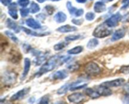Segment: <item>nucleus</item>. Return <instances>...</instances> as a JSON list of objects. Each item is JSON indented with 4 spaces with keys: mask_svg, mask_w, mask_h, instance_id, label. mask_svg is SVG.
<instances>
[{
    "mask_svg": "<svg viewBox=\"0 0 129 104\" xmlns=\"http://www.w3.org/2000/svg\"><path fill=\"white\" fill-rule=\"evenodd\" d=\"M71 59V57L69 56L55 55V56H52L40 67V68L35 75L38 77L42 76L44 74L49 71H52L55 68L68 62Z\"/></svg>",
    "mask_w": 129,
    "mask_h": 104,
    "instance_id": "obj_1",
    "label": "nucleus"
},
{
    "mask_svg": "<svg viewBox=\"0 0 129 104\" xmlns=\"http://www.w3.org/2000/svg\"><path fill=\"white\" fill-rule=\"evenodd\" d=\"M112 30L110 29L105 23H102L101 25H98L93 33V35L96 38H103L105 37L109 36L112 34Z\"/></svg>",
    "mask_w": 129,
    "mask_h": 104,
    "instance_id": "obj_2",
    "label": "nucleus"
},
{
    "mask_svg": "<svg viewBox=\"0 0 129 104\" xmlns=\"http://www.w3.org/2000/svg\"><path fill=\"white\" fill-rule=\"evenodd\" d=\"M84 70H85V72L88 75H93V76L98 75V74L100 73L101 71H102V70H101L100 66L98 65V64L93 62V61L88 62L85 65Z\"/></svg>",
    "mask_w": 129,
    "mask_h": 104,
    "instance_id": "obj_3",
    "label": "nucleus"
},
{
    "mask_svg": "<svg viewBox=\"0 0 129 104\" xmlns=\"http://www.w3.org/2000/svg\"><path fill=\"white\" fill-rule=\"evenodd\" d=\"M16 75L13 71H5L1 76V81L6 85H11L15 82Z\"/></svg>",
    "mask_w": 129,
    "mask_h": 104,
    "instance_id": "obj_4",
    "label": "nucleus"
},
{
    "mask_svg": "<svg viewBox=\"0 0 129 104\" xmlns=\"http://www.w3.org/2000/svg\"><path fill=\"white\" fill-rule=\"evenodd\" d=\"M122 16L119 12L117 13L115 15H113L110 17L108 18L105 21V23L108 27L113 28L117 26L118 25V23L122 20Z\"/></svg>",
    "mask_w": 129,
    "mask_h": 104,
    "instance_id": "obj_5",
    "label": "nucleus"
},
{
    "mask_svg": "<svg viewBox=\"0 0 129 104\" xmlns=\"http://www.w3.org/2000/svg\"><path fill=\"white\" fill-rule=\"evenodd\" d=\"M68 99L71 103H79L83 102L86 100V96L81 93H73L68 96Z\"/></svg>",
    "mask_w": 129,
    "mask_h": 104,
    "instance_id": "obj_6",
    "label": "nucleus"
},
{
    "mask_svg": "<svg viewBox=\"0 0 129 104\" xmlns=\"http://www.w3.org/2000/svg\"><path fill=\"white\" fill-rule=\"evenodd\" d=\"M30 90V87L24 88L22 90H20V91H18V92H16V93L13 95L12 96H11V97L10 98V100H11V101H16V100H21V99L24 98V96H26V95L28 93Z\"/></svg>",
    "mask_w": 129,
    "mask_h": 104,
    "instance_id": "obj_7",
    "label": "nucleus"
},
{
    "mask_svg": "<svg viewBox=\"0 0 129 104\" xmlns=\"http://www.w3.org/2000/svg\"><path fill=\"white\" fill-rule=\"evenodd\" d=\"M125 83V80L123 78H117L115 80H112V81H107L102 83L101 85L104 86H108V87H118V86H122Z\"/></svg>",
    "mask_w": 129,
    "mask_h": 104,
    "instance_id": "obj_8",
    "label": "nucleus"
},
{
    "mask_svg": "<svg viewBox=\"0 0 129 104\" xmlns=\"http://www.w3.org/2000/svg\"><path fill=\"white\" fill-rule=\"evenodd\" d=\"M96 91H98V93L100 94V96H110L112 94V91L110 89V88L108 87V86H104V85H101L100 86H98L96 88Z\"/></svg>",
    "mask_w": 129,
    "mask_h": 104,
    "instance_id": "obj_9",
    "label": "nucleus"
},
{
    "mask_svg": "<svg viewBox=\"0 0 129 104\" xmlns=\"http://www.w3.org/2000/svg\"><path fill=\"white\" fill-rule=\"evenodd\" d=\"M51 76L53 80H64L68 76V73L65 70H59L54 73Z\"/></svg>",
    "mask_w": 129,
    "mask_h": 104,
    "instance_id": "obj_10",
    "label": "nucleus"
},
{
    "mask_svg": "<svg viewBox=\"0 0 129 104\" xmlns=\"http://www.w3.org/2000/svg\"><path fill=\"white\" fill-rule=\"evenodd\" d=\"M8 13L14 20H17L18 18V15L17 13V5L15 3H11L8 6Z\"/></svg>",
    "mask_w": 129,
    "mask_h": 104,
    "instance_id": "obj_11",
    "label": "nucleus"
},
{
    "mask_svg": "<svg viewBox=\"0 0 129 104\" xmlns=\"http://www.w3.org/2000/svg\"><path fill=\"white\" fill-rule=\"evenodd\" d=\"M125 33L126 30L125 28H122L118 29L113 33L112 37V41H117V40H120L124 37Z\"/></svg>",
    "mask_w": 129,
    "mask_h": 104,
    "instance_id": "obj_12",
    "label": "nucleus"
},
{
    "mask_svg": "<svg viewBox=\"0 0 129 104\" xmlns=\"http://www.w3.org/2000/svg\"><path fill=\"white\" fill-rule=\"evenodd\" d=\"M25 23H26V25L30 27L31 28L34 29V30H38V29L41 28L42 27L39 21H36L35 20H34L32 18H30L27 19L26 21H25Z\"/></svg>",
    "mask_w": 129,
    "mask_h": 104,
    "instance_id": "obj_13",
    "label": "nucleus"
},
{
    "mask_svg": "<svg viewBox=\"0 0 129 104\" xmlns=\"http://www.w3.org/2000/svg\"><path fill=\"white\" fill-rule=\"evenodd\" d=\"M87 86V83H83V80H78L70 84V88L69 90L71 91H74V90H79V89L83 88L84 87Z\"/></svg>",
    "mask_w": 129,
    "mask_h": 104,
    "instance_id": "obj_14",
    "label": "nucleus"
},
{
    "mask_svg": "<svg viewBox=\"0 0 129 104\" xmlns=\"http://www.w3.org/2000/svg\"><path fill=\"white\" fill-rule=\"evenodd\" d=\"M78 30L76 26H71V25H64V26H62L58 28L57 29V31H59L60 33H70V32H73V31H76Z\"/></svg>",
    "mask_w": 129,
    "mask_h": 104,
    "instance_id": "obj_15",
    "label": "nucleus"
},
{
    "mask_svg": "<svg viewBox=\"0 0 129 104\" xmlns=\"http://www.w3.org/2000/svg\"><path fill=\"white\" fill-rule=\"evenodd\" d=\"M30 66H31V61H30V60L29 58H26L24 60L23 71L22 75H21V79L22 80L25 78V77L28 74V72L30 69Z\"/></svg>",
    "mask_w": 129,
    "mask_h": 104,
    "instance_id": "obj_16",
    "label": "nucleus"
},
{
    "mask_svg": "<svg viewBox=\"0 0 129 104\" xmlns=\"http://www.w3.org/2000/svg\"><path fill=\"white\" fill-rule=\"evenodd\" d=\"M6 25L8 28H9L11 30H13L16 33H18L20 31V28L19 27L18 25L13 21V20H11L10 18H8L6 21Z\"/></svg>",
    "mask_w": 129,
    "mask_h": 104,
    "instance_id": "obj_17",
    "label": "nucleus"
},
{
    "mask_svg": "<svg viewBox=\"0 0 129 104\" xmlns=\"http://www.w3.org/2000/svg\"><path fill=\"white\" fill-rule=\"evenodd\" d=\"M21 30L28 35H30L32 36H44L50 34V33H38L36 31H32V30L28 29L25 27H21Z\"/></svg>",
    "mask_w": 129,
    "mask_h": 104,
    "instance_id": "obj_18",
    "label": "nucleus"
},
{
    "mask_svg": "<svg viewBox=\"0 0 129 104\" xmlns=\"http://www.w3.org/2000/svg\"><path fill=\"white\" fill-rule=\"evenodd\" d=\"M107 10L105 4L102 1H98L94 5V10L96 13H103Z\"/></svg>",
    "mask_w": 129,
    "mask_h": 104,
    "instance_id": "obj_19",
    "label": "nucleus"
},
{
    "mask_svg": "<svg viewBox=\"0 0 129 104\" xmlns=\"http://www.w3.org/2000/svg\"><path fill=\"white\" fill-rule=\"evenodd\" d=\"M47 55L45 53H43L40 51V53L38 54L35 56V59L34 60V65H40L46 60Z\"/></svg>",
    "mask_w": 129,
    "mask_h": 104,
    "instance_id": "obj_20",
    "label": "nucleus"
},
{
    "mask_svg": "<svg viewBox=\"0 0 129 104\" xmlns=\"http://www.w3.org/2000/svg\"><path fill=\"white\" fill-rule=\"evenodd\" d=\"M54 20L58 23H62L66 21L67 20V16L65 13H64L62 11L57 13L54 17Z\"/></svg>",
    "mask_w": 129,
    "mask_h": 104,
    "instance_id": "obj_21",
    "label": "nucleus"
},
{
    "mask_svg": "<svg viewBox=\"0 0 129 104\" xmlns=\"http://www.w3.org/2000/svg\"><path fill=\"white\" fill-rule=\"evenodd\" d=\"M85 93L86 95H88V96L93 99L98 98V97L100 96L96 90H94L93 88H87L85 90Z\"/></svg>",
    "mask_w": 129,
    "mask_h": 104,
    "instance_id": "obj_22",
    "label": "nucleus"
},
{
    "mask_svg": "<svg viewBox=\"0 0 129 104\" xmlns=\"http://www.w3.org/2000/svg\"><path fill=\"white\" fill-rule=\"evenodd\" d=\"M83 50V47L82 46H77L71 50H68V53L69 55H77L81 53Z\"/></svg>",
    "mask_w": 129,
    "mask_h": 104,
    "instance_id": "obj_23",
    "label": "nucleus"
},
{
    "mask_svg": "<svg viewBox=\"0 0 129 104\" xmlns=\"http://www.w3.org/2000/svg\"><path fill=\"white\" fill-rule=\"evenodd\" d=\"M98 44H99V41L96 38H92L88 41V44H87V48L88 49L92 50V49H94V48L96 47Z\"/></svg>",
    "mask_w": 129,
    "mask_h": 104,
    "instance_id": "obj_24",
    "label": "nucleus"
},
{
    "mask_svg": "<svg viewBox=\"0 0 129 104\" xmlns=\"http://www.w3.org/2000/svg\"><path fill=\"white\" fill-rule=\"evenodd\" d=\"M68 45H69L68 41H61V42L58 43L57 44L54 45V49L55 51H59V50H62L64 48L66 47Z\"/></svg>",
    "mask_w": 129,
    "mask_h": 104,
    "instance_id": "obj_25",
    "label": "nucleus"
},
{
    "mask_svg": "<svg viewBox=\"0 0 129 104\" xmlns=\"http://www.w3.org/2000/svg\"><path fill=\"white\" fill-rule=\"evenodd\" d=\"M69 88H70V84L66 83L65 85H62L60 88H59L57 90V93L58 95H63V94L66 93L68 90H69Z\"/></svg>",
    "mask_w": 129,
    "mask_h": 104,
    "instance_id": "obj_26",
    "label": "nucleus"
},
{
    "mask_svg": "<svg viewBox=\"0 0 129 104\" xmlns=\"http://www.w3.org/2000/svg\"><path fill=\"white\" fill-rule=\"evenodd\" d=\"M29 10H30V11L31 13L35 14L39 12V11H40V7H39L38 4H37L35 2H31V5H30V9H29Z\"/></svg>",
    "mask_w": 129,
    "mask_h": 104,
    "instance_id": "obj_27",
    "label": "nucleus"
},
{
    "mask_svg": "<svg viewBox=\"0 0 129 104\" xmlns=\"http://www.w3.org/2000/svg\"><path fill=\"white\" fill-rule=\"evenodd\" d=\"M5 34L9 38H10V40H12L13 42L16 43H18V38L15 36V35L13 33H12L11 31H5Z\"/></svg>",
    "mask_w": 129,
    "mask_h": 104,
    "instance_id": "obj_28",
    "label": "nucleus"
},
{
    "mask_svg": "<svg viewBox=\"0 0 129 104\" xmlns=\"http://www.w3.org/2000/svg\"><path fill=\"white\" fill-rule=\"evenodd\" d=\"M79 67H80V65L78 63H72L70 65H68L67 68H68L69 71H71V72H74V71H76L79 70Z\"/></svg>",
    "mask_w": 129,
    "mask_h": 104,
    "instance_id": "obj_29",
    "label": "nucleus"
},
{
    "mask_svg": "<svg viewBox=\"0 0 129 104\" xmlns=\"http://www.w3.org/2000/svg\"><path fill=\"white\" fill-rule=\"evenodd\" d=\"M66 6H67V8H68V11H69V13H70L71 15H74H74H75L76 12V11L78 9L74 7V6H73V5H72V3L71 1H68V2H67Z\"/></svg>",
    "mask_w": 129,
    "mask_h": 104,
    "instance_id": "obj_30",
    "label": "nucleus"
},
{
    "mask_svg": "<svg viewBox=\"0 0 129 104\" xmlns=\"http://www.w3.org/2000/svg\"><path fill=\"white\" fill-rule=\"evenodd\" d=\"M81 38V35H69V36H67L65 38L66 41H75V40H79V38Z\"/></svg>",
    "mask_w": 129,
    "mask_h": 104,
    "instance_id": "obj_31",
    "label": "nucleus"
},
{
    "mask_svg": "<svg viewBox=\"0 0 129 104\" xmlns=\"http://www.w3.org/2000/svg\"><path fill=\"white\" fill-rule=\"evenodd\" d=\"M30 12V10L26 8H23L20 9V15H21V16L22 18L26 17V16L28 15L29 13Z\"/></svg>",
    "mask_w": 129,
    "mask_h": 104,
    "instance_id": "obj_32",
    "label": "nucleus"
},
{
    "mask_svg": "<svg viewBox=\"0 0 129 104\" xmlns=\"http://www.w3.org/2000/svg\"><path fill=\"white\" fill-rule=\"evenodd\" d=\"M18 4L22 8H26L30 4L29 0H18Z\"/></svg>",
    "mask_w": 129,
    "mask_h": 104,
    "instance_id": "obj_33",
    "label": "nucleus"
},
{
    "mask_svg": "<svg viewBox=\"0 0 129 104\" xmlns=\"http://www.w3.org/2000/svg\"><path fill=\"white\" fill-rule=\"evenodd\" d=\"M85 18L88 21H93L95 18V15L93 12H88L86 14Z\"/></svg>",
    "mask_w": 129,
    "mask_h": 104,
    "instance_id": "obj_34",
    "label": "nucleus"
},
{
    "mask_svg": "<svg viewBox=\"0 0 129 104\" xmlns=\"http://www.w3.org/2000/svg\"><path fill=\"white\" fill-rule=\"evenodd\" d=\"M45 10H46L48 15H52V14L54 13V11H55V8H54L52 6H50V5H47V6H45Z\"/></svg>",
    "mask_w": 129,
    "mask_h": 104,
    "instance_id": "obj_35",
    "label": "nucleus"
},
{
    "mask_svg": "<svg viewBox=\"0 0 129 104\" xmlns=\"http://www.w3.org/2000/svg\"><path fill=\"white\" fill-rule=\"evenodd\" d=\"M120 73L123 74H129V65H127V66H123L120 68Z\"/></svg>",
    "mask_w": 129,
    "mask_h": 104,
    "instance_id": "obj_36",
    "label": "nucleus"
},
{
    "mask_svg": "<svg viewBox=\"0 0 129 104\" xmlns=\"http://www.w3.org/2000/svg\"><path fill=\"white\" fill-rule=\"evenodd\" d=\"M49 102V97L47 96H44L40 99L39 100V103L42 104H47Z\"/></svg>",
    "mask_w": 129,
    "mask_h": 104,
    "instance_id": "obj_37",
    "label": "nucleus"
},
{
    "mask_svg": "<svg viewBox=\"0 0 129 104\" xmlns=\"http://www.w3.org/2000/svg\"><path fill=\"white\" fill-rule=\"evenodd\" d=\"M83 13H84V10L83 9H78L76 12L75 15H74V16H76V17H79V16H82L83 15Z\"/></svg>",
    "mask_w": 129,
    "mask_h": 104,
    "instance_id": "obj_38",
    "label": "nucleus"
},
{
    "mask_svg": "<svg viewBox=\"0 0 129 104\" xmlns=\"http://www.w3.org/2000/svg\"><path fill=\"white\" fill-rule=\"evenodd\" d=\"M72 23L76 25H81L83 23V20H78V19H73Z\"/></svg>",
    "mask_w": 129,
    "mask_h": 104,
    "instance_id": "obj_39",
    "label": "nucleus"
},
{
    "mask_svg": "<svg viewBox=\"0 0 129 104\" xmlns=\"http://www.w3.org/2000/svg\"><path fill=\"white\" fill-rule=\"evenodd\" d=\"M0 1L5 6H9L11 3L12 0H0Z\"/></svg>",
    "mask_w": 129,
    "mask_h": 104,
    "instance_id": "obj_40",
    "label": "nucleus"
},
{
    "mask_svg": "<svg viewBox=\"0 0 129 104\" xmlns=\"http://www.w3.org/2000/svg\"><path fill=\"white\" fill-rule=\"evenodd\" d=\"M122 3L123 4V6H122V9H125L129 6V0H123Z\"/></svg>",
    "mask_w": 129,
    "mask_h": 104,
    "instance_id": "obj_41",
    "label": "nucleus"
},
{
    "mask_svg": "<svg viewBox=\"0 0 129 104\" xmlns=\"http://www.w3.org/2000/svg\"><path fill=\"white\" fill-rule=\"evenodd\" d=\"M123 90L125 91L127 93H129V81L126 83L123 86Z\"/></svg>",
    "mask_w": 129,
    "mask_h": 104,
    "instance_id": "obj_42",
    "label": "nucleus"
},
{
    "mask_svg": "<svg viewBox=\"0 0 129 104\" xmlns=\"http://www.w3.org/2000/svg\"><path fill=\"white\" fill-rule=\"evenodd\" d=\"M123 102L125 103H129V93L125 95L123 98Z\"/></svg>",
    "mask_w": 129,
    "mask_h": 104,
    "instance_id": "obj_43",
    "label": "nucleus"
},
{
    "mask_svg": "<svg viewBox=\"0 0 129 104\" xmlns=\"http://www.w3.org/2000/svg\"><path fill=\"white\" fill-rule=\"evenodd\" d=\"M37 18L39 19V20H44L45 19V15L44 14L41 13V14H39V15L37 16Z\"/></svg>",
    "mask_w": 129,
    "mask_h": 104,
    "instance_id": "obj_44",
    "label": "nucleus"
},
{
    "mask_svg": "<svg viewBox=\"0 0 129 104\" xmlns=\"http://www.w3.org/2000/svg\"><path fill=\"white\" fill-rule=\"evenodd\" d=\"M76 1L79 3H84L87 1V0H76Z\"/></svg>",
    "mask_w": 129,
    "mask_h": 104,
    "instance_id": "obj_45",
    "label": "nucleus"
},
{
    "mask_svg": "<svg viewBox=\"0 0 129 104\" xmlns=\"http://www.w3.org/2000/svg\"><path fill=\"white\" fill-rule=\"evenodd\" d=\"M35 98H34V97H31V98H30V99H29V100H28V101H29V102H31V103H34V101H35Z\"/></svg>",
    "mask_w": 129,
    "mask_h": 104,
    "instance_id": "obj_46",
    "label": "nucleus"
},
{
    "mask_svg": "<svg viewBox=\"0 0 129 104\" xmlns=\"http://www.w3.org/2000/svg\"><path fill=\"white\" fill-rule=\"evenodd\" d=\"M37 1H38L39 3H42L44 1H45V0H37Z\"/></svg>",
    "mask_w": 129,
    "mask_h": 104,
    "instance_id": "obj_47",
    "label": "nucleus"
},
{
    "mask_svg": "<svg viewBox=\"0 0 129 104\" xmlns=\"http://www.w3.org/2000/svg\"><path fill=\"white\" fill-rule=\"evenodd\" d=\"M51 1H60V0H51Z\"/></svg>",
    "mask_w": 129,
    "mask_h": 104,
    "instance_id": "obj_48",
    "label": "nucleus"
},
{
    "mask_svg": "<svg viewBox=\"0 0 129 104\" xmlns=\"http://www.w3.org/2000/svg\"><path fill=\"white\" fill-rule=\"evenodd\" d=\"M106 1H113V0H106Z\"/></svg>",
    "mask_w": 129,
    "mask_h": 104,
    "instance_id": "obj_49",
    "label": "nucleus"
},
{
    "mask_svg": "<svg viewBox=\"0 0 129 104\" xmlns=\"http://www.w3.org/2000/svg\"><path fill=\"white\" fill-rule=\"evenodd\" d=\"M91 1H92V0H91Z\"/></svg>",
    "mask_w": 129,
    "mask_h": 104,
    "instance_id": "obj_50",
    "label": "nucleus"
}]
</instances>
